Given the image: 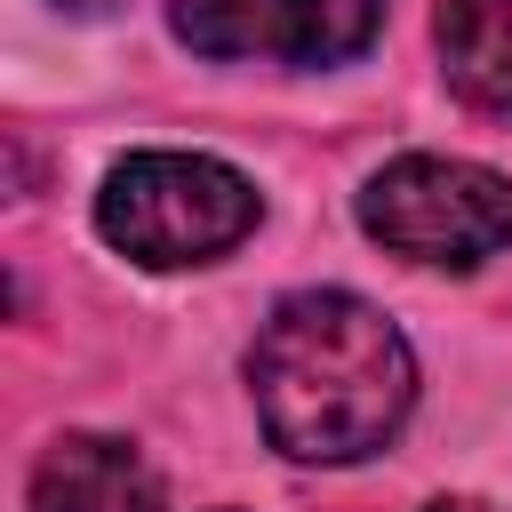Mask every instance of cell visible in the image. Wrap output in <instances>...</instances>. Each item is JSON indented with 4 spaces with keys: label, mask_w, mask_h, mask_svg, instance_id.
Returning a JSON list of instances; mask_svg holds the SVG:
<instances>
[{
    "label": "cell",
    "mask_w": 512,
    "mask_h": 512,
    "mask_svg": "<svg viewBox=\"0 0 512 512\" xmlns=\"http://www.w3.org/2000/svg\"><path fill=\"white\" fill-rule=\"evenodd\" d=\"M248 384L272 448H288L296 464H352L400 432L416 400V360L376 304L344 288H304L280 296L256 328Z\"/></svg>",
    "instance_id": "6da1fadb"
},
{
    "label": "cell",
    "mask_w": 512,
    "mask_h": 512,
    "mask_svg": "<svg viewBox=\"0 0 512 512\" xmlns=\"http://www.w3.org/2000/svg\"><path fill=\"white\" fill-rule=\"evenodd\" d=\"M56 8H80V16H96V8H104V0H56Z\"/></svg>",
    "instance_id": "52a82bcc"
},
{
    "label": "cell",
    "mask_w": 512,
    "mask_h": 512,
    "mask_svg": "<svg viewBox=\"0 0 512 512\" xmlns=\"http://www.w3.org/2000/svg\"><path fill=\"white\" fill-rule=\"evenodd\" d=\"M96 232L152 272L208 264L256 232V184L208 152H136L104 176Z\"/></svg>",
    "instance_id": "7a4b0ae2"
},
{
    "label": "cell",
    "mask_w": 512,
    "mask_h": 512,
    "mask_svg": "<svg viewBox=\"0 0 512 512\" xmlns=\"http://www.w3.org/2000/svg\"><path fill=\"white\" fill-rule=\"evenodd\" d=\"M360 224L408 256V264H440V272H472L488 256L512 248V184L480 160H440V152H408L392 168L368 176L360 192Z\"/></svg>",
    "instance_id": "3957f363"
},
{
    "label": "cell",
    "mask_w": 512,
    "mask_h": 512,
    "mask_svg": "<svg viewBox=\"0 0 512 512\" xmlns=\"http://www.w3.org/2000/svg\"><path fill=\"white\" fill-rule=\"evenodd\" d=\"M32 512H160V480L128 440L64 432L32 464Z\"/></svg>",
    "instance_id": "5b68a950"
},
{
    "label": "cell",
    "mask_w": 512,
    "mask_h": 512,
    "mask_svg": "<svg viewBox=\"0 0 512 512\" xmlns=\"http://www.w3.org/2000/svg\"><path fill=\"white\" fill-rule=\"evenodd\" d=\"M432 512H488V504H432Z\"/></svg>",
    "instance_id": "ba28073f"
},
{
    "label": "cell",
    "mask_w": 512,
    "mask_h": 512,
    "mask_svg": "<svg viewBox=\"0 0 512 512\" xmlns=\"http://www.w3.org/2000/svg\"><path fill=\"white\" fill-rule=\"evenodd\" d=\"M432 32H440L448 88L472 112L512 128V0H440Z\"/></svg>",
    "instance_id": "8992f818"
},
{
    "label": "cell",
    "mask_w": 512,
    "mask_h": 512,
    "mask_svg": "<svg viewBox=\"0 0 512 512\" xmlns=\"http://www.w3.org/2000/svg\"><path fill=\"white\" fill-rule=\"evenodd\" d=\"M168 24L200 56L352 64L384 32V0H168Z\"/></svg>",
    "instance_id": "277c9868"
}]
</instances>
